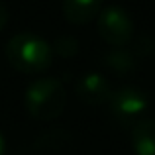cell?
Masks as SVG:
<instances>
[{
    "mask_svg": "<svg viewBox=\"0 0 155 155\" xmlns=\"http://www.w3.org/2000/svg\"><path fill=\"white\" fill-rule=\"evenodd\" d=\"M6 59L24 75H39L53 63V47L34 31H22L6 43Z\"/></svg>",
    "mask_w": 155,
    "mask_h": 155,
    "instance_id": "1",
    "label": "cell"
},
{
    "mask_svg": "<svg viewBox=\"0 0 155 155\" xmlns=\"http://www.w3.org/2000/svg\"><path fill=\"white\" fill-rule=\"evenodd\" d=\"M67 104V92L59 79L45 77V79H35L26 88L24 106L28 114L35 120L49 122L63 114Z\"/></svg>",
    "mask_w": 155,
    "mask_h": 155,
    "instance_id": "2",
    "label": "cell"
},
{
    "mask_svg": "<svg viewBox=\"0 0 155 155\" xmlns=\"http://www.w3.org/2000/svg\"><path fill=\"white\" fill-rule=\"evenodd\" d=\"M98 35L112 47H126L134 35V20L128 10L120 6L102 8L96 16Z\"/></svg>",
    "mask_w": 155,
    "mask_h": 155,
    "instance_id": "3",
    "label": "cell"
},
{
    "mask_svg": "<svg viewBox=\"0 0 155 155\" xmlns=\"http://www.w3.org/2000/svg\"><path fill=\"white\" fill-rule=\"evenodd\" d=\"M110 112L120 124L134 126L141 120L149 108V96L136 87H124L112 92L110 96Z\"/></svg>",
    "mask_w": 155,
    "mask_h": 155,
    "instance_id": "4",
    "label": "cell"
},
{
    "mask_svg": "<svg viewBox=\"0 0 155 155\" xmlns=\"http://www.w3.org/2000/svg\"><path fill=\"white\" fill-rule=\"evenodd\" d=\"M75 94L79 96V100H83L84 104L91 106H100L108 102L112 96V87H110L108 79L100 73H87L79 79V83L75 84Z\"/></svg>",
    "mask_w": 155,
    "mask_h": 155,
    "instance_id": "5",
    "label": "cell"
},
{
    "mask_svg": "<svg viewBox=\"0 0 155 155\" xmlns=\"http://www.w3.org/2000/svg\"><path fill=\"white\" fill-rule=\"evenodd\" d=\"M102 10V0H63V16L69 24L83 26L96 18Z\"/></svg>",
    "mask_w": 155,
    "mask_h": 155,
    "instance_id": "6",
    "label": "cell"
},
{
    "mask_svg": "<svg viewBox=\"0 0 155 155\" xmlns=\"http://www.w3.org/2000/svg\"><path fill=\"white\" fill-rule=\"evenodd\" d=\"M132 149L136 155H155V118H141L134 124Z\"/></svg>",
    "mask_w": 155,
    "mask_h": 155,
    "instance_id": "7",
    "label": "cell"
},
{
    "mask_svg": "<svg viewBox=\"0 0 155 155\" xmlns=\"http://www.w3.org/2000/svg\"><path fill=\"white\" fill-rule=\"evenodd\" d=\"M106 67L112 69L116 75H124V73H130L134 67V57L130 51H126L124 47H114L108 55L104 57Z\"/></svg>",
    "mask_w": 155,
    "mask_h": 155,
    "instance_id": "8",
    "label": "cell"
},
{
    "mask_svg": "<svg viewBox=\"0 0 155 155\" xmlns=\"http://www.w3.org/2000/svg\"><path fill=\"white\" fill-rule=\"evenodd\" d=\"M51 47H53V53H59L61 57H73L79 53V41L75 38H71V35L59 38L55 41V45H51Z\"/></svg>",
    "mask_w": 155,
    "mask_h": 155,
    "instance_id": "9",
    "label": "cell"
},
{
    "mask_svg": "<svg viewBox=\"0 0 155 155\" xmlns=\"http://www.w3.org/2000/svg\"><path fill=\"white\" fill-rule=\"evenodd\" d=\"M6 24H8V10H6V6L0 2V31L6 28Z\"/></svg>",
    "mask_w": 155,
    "mask_h": 155,
    "instance_id": "10",
    "label": "cell"
},
{
    "mask_svg": "<svg viewBox=\"0 0 155 155\" xmlns=\"http://www.w3.org/2000/svg\"><path fill=\"white\" fill-rule=\"evenodd\" d=\"M4 151H6V141H4V136L0 134V155H4Z\"/></svg>",
    "mask_w": 155,
    "mask_h": 155,
    "instance_id": "11",
    "label": "cell"
}]
</instances>
